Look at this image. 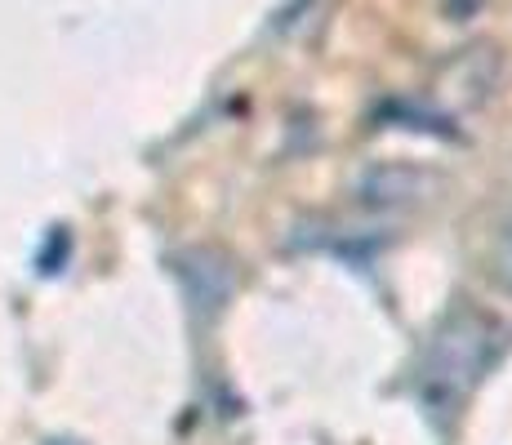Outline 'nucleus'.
Instances as JSON below:
<instances>
[{
    "label": "nucleus",
    "instance_id": "1",
    "mask_svg": "<svg viewBox=\"0 0 512 445\" xmlns=\"http://www.w3.org/2000/svg\"><path fill=\"white\" fill-rule=\"evenodd\" d=\"M495 325L477 312H459L446 321V330L432 339L428 365H423V388L437 401H464L477 379L486 374L490 356H495Z\"/></svg>",
    "mask_w": 512,
    "mask_h": 445
},
{
    "label": "nucleus",
    "instance_id": "2",
    "mask_svg": "<svg viewBox=\"0 0 512 445\" xmlns=\"http://www.w3.org/2000/svg\"><path fill=\"white\" fill-rule=\"evenodd\" d=\"M174 276H179L187 303L196 316H219L236 294V263L214 245H192V250L174 254Z\"/></svg>",
    "mask_w": 512,
    "mask_h": 445
},
{
    "label": "nucleus",
    "instance_id": "3",
    "mask_svg": "<svg viewBox=\"0 0 512 445\" xmlns=\"http://www.w3.org/2000/svg\"><path fill=\"white\" fill-rule=\"evenodd\" d=\"M441 178L423 165H370L357 183L361 205L370 210H410V205L432 201Z\"/></svg>",
    "mask_w": 512,
    "mask_h": 445
},
{
    "label": "nucleus",
    "instance_id": "4",
    "mask_svg": "<svg viewBox=\"0 0 512 445\" xmlns=\"http://www.w3.org/2000/svg\"><path fill=\"white\" fill-rule=\"evenodd\" d=\"M495 276L512 290V223L504 227V236H499V250H495Z\"/></svg>",
    "mask_w": 512,
    "mask_h": 445
},
{
    "label": "nucleus",
    "instance_id": "5",
    "mask_svg": "<svg viewBox=\"0 0 512 445\" xmlns=\"http://www.w3.org/2000/svg\"><path fill=\"white\" fill-rule=\"evenodd\" d=\"M49 445H76V441H49Z\"/></svg>",
    "mask_w": 512,
    "mask_h": 445
}]
</instances>
